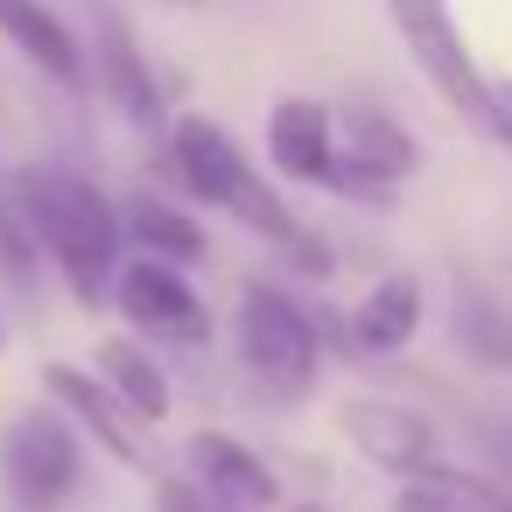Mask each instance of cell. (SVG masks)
Wrapping results in <instances>:
<instances>
[{"label":"cell","mask_w":512,"mask_h":512,"mask_svg":"<svg viewBox=\"0 0 512 512\" xmlns=\"http://www.w3.org/2000/svg\"><path fill=\"white\" fill-rule=\"evenodd\" d=\"M169 162H176V176H183V190L197 197V204H211V211H232L246 232H260V239H274L281 253H295L309 274H330V246L281 204V190L260 176V162L218 127V120H204V113H183L176 127H169Z\"/></svg>","instance_id":"cell-1"},{"label":"cell","mask_w":512,"mask_h":512,"mask_svg":"<svg viewBox=\"0 0 512 512\" xmlns=\"http://www.w3.org/2000/svg\"><path fill=\"white\" fill-rule=\"evenodd\" d=\"M15 190H22L29 218H36L43 253L64 267L71 295L99 302L120 281V239H127V225L106 204V190L85 183V176H71V169H29V176H15Z\"/></svg>","instance_id":"cell-2"},{"label":"cell","mask_w":512,"mask_h":512,"mask_svg":"<svg viewBox=\"0 0 512 512\" xmlns=\"http://www.w3.org/2000/svg\"><path fill=\"white\" fill-rule=\"evenodd\" d=\"M232 351L246 365V379L274 400H302L316 386V365H323V337H316V316L274 288V281H246L239 288V309H232Z\"/></svg>","instance_id":"cell-3"},{"label":"cell","mask_w":512,"mask_h":512,"mask_svg":"<svg viewBox=\"0 0 512 512\" xmlns=\"http://www.w3.org/2000/svg\"><path fill=\"white\" fill-rule=\"evenodd\" d=\"M386 15H393V29H400V43H407L414 71L435 85V99H442L456 120H470L477 134H491V78L477 71L463 29H456V15H449V0H386Z\"/></svg>","instance_id":"cell-4"},{"label":"cell","mask_w":512,"mask_h":512,"mask_svg":"<svg viewBox=\"0 0 512 512\" xmlns=\"http://www.w3.org/2000/svg\"><path fill=\"white\" fill-rule=\"evenodd\" d=\"M0 484L15 491V505L43 512L57 498H71L78 484V428L64 407H22L8 428H0Z\"/></svg>","instance_id":"cell-5"},{"label":"cell","mask_w":512,"mask_h":512,"mask_svg":"<svg viewBox=\"0 0 512 512\" xmlns=\"http://www.w3.org/2000/svg\"><path fill=\"white\" fill-rule=\"evenodd\" d=\"M337 428H344V442H351L372 470H393L400 484L421 477V470H435V456H442L435 421H428L421 407H407V400H386V393L344 400V407H337Z\"/></svg>","instance_id":"cell-6"},{"label":"cell","mask_w":512,"mask_h":512,"mask_svg":"<svg viewBox=\"0 0 512 512\" xmlns=\"http://www.w3.org/2000/svg\"><path fill=\"white\" fill-rule=\"evenodd\" d=\"M414 134L400 120H386L379 106H344L337 113V169H344V197H386L400 176H414Z\"/></svg>","instance_id":"cell-7"},{"label":"cell","mask_w":512,"mask_h":512,"mask_svg":"<svg viewBox=\"0 0 512 512\" xmlns=\"http://www.w3.org/2000/svg\"><path fill=\"white\" fill-rule=\"evenodd\" d=\"M113 309L134 330H148V337H176V344H204L211 337V316H204L197 288L169 260H127L120 281H113Z\"/></svg>","instance_id":"cell-8"},{"label":"cell","mask_w":512,"mask_h":512,"mask_svg":"<svg viewBox=\"0 0 512 512\" xmlns=\"http://www.w3.org/2000/svg\"><path fill=\"white\" fill-rule=\"evenodd\" d=\"M267 162L288 183L337 190L344 183V169H337V106H323V99H281L267 113Z\"/></svg>","instance_id":"cell-9"},{"label":"cell","mask_w":512,"mask_h":512,"mask_svg":"<svg viewBox=\"0 0 512 512\" xmlns=\"http://www.w3.org/2000/svg\"><path fill=\"white\" fill-rule=\"evenodd\" d=\"M190 484L218 505V512H274L281 505V484L274 470L225 428H197L190 435Z\"/></svg>","instance_id":"cell-10"},{"label":"cell","mask_w":512,"mask_h":512,"mask_svg":"<svg viewBox=\"0 0 512 512\" xmlns=\"http://www.w3.org/2000/svg\"><path fill=\"white\" fill-rule=\"evenodd\" d=\"M43 393H50V407H64V414H71V428L99 435L120 463H141L134 414L120 407V393H113L99 372H85V365H71V358H50V365H43Z\"/></svg>","instance_id":"cell-11"},{"label":"cell","mask_w":512,"mask_h":512,"mask_svg":"<svg viewBox=\"0 0 512 512\" xmlns=\"http://www.w3.org/2000/svg\"><path fill=\"white\" fill-rule=\"evenodd\" d=\"M421 330V281L414 274H386L379 288L358 295V309L344 316V344L365 351V358H393L407 351Z\"/></svg>","instance_id":"cell-12"},{"label":"cell","mask_w":512,"mask_h":512,"mask_svg":"<svg viewBox=\"0 0 512 512\" xmlns=\"http://www.w3.org/2000/svg\"><path fill=\"white\" fill-rule=\"evenodd\" d=\"M449 337L470 365L512 372V309L484 288V281H456L449 288Z\"/></svg>","instance_id":"cell-13"},{"label":"cell","mask_w":512,"mask_h":512,"mask_svg":"<svg viewBox=\"0 0 512 512\" xmlns=\"http://www.w3.org/2000/svg\"><path fill=\"white\" fill-rule=\"evenodd\" d=\"M0 36H8V43H15L29 64H43L50 78H64V85L85 71L78 36H71V29H64V22L43 8V0H0Z\"/></svg>","instance_id":"cell-14"},{"label":"cell","mask_w":512,"mask_h":512,"mask_svg":"<svg viewBox=\"0 0 512 512\" xmlns=\"http://www.w3.org/2000/svg\"><path fill=\"white\" fill-rule=\"evenodd\" d=\"M393 512H512V491L491 484V477H477V470L435 463V470H421V477L400 484Z\"/></svg>","instance_id":"cell-15"},{"label":"cell","mask_w":512,"mask_h":512,"mask_svg":"<svg viewBox=\"0 0 512 512\" xmlns=\"http://www.w3.org/2000/svg\"><path fill=\"white\" fill-rule=\"evenodd\" d=\"M92 372L120 393V407H127L134 421H162V414H169V379H162V365H155L134 337H106Z\"/></svg>","instance_id":"cell-16"},{"label":"cell","mask_w":512,"mask_h":512,"mask_svg":"<svg viewBox=\"0 0 512 512\" xmlns=\"http://www.w3.org/2000/svg\"><path fill=\"white\" fill-rule=\"evenodd\" d=\"M120 225H127V239H141V260H169V267H183V260L204 253V225L183 218V211L162 204V197H134V204L120 211Z\"/></svg>","instance_id":"cell-17"},{"label":"cell","mask_w":512,"mask_h":512,"mask_svg":"<svg viewBox=\"0 0 512 512\" xmlns=\"http://www.w3.org/2000/svg\"><path fill=\"white\" fill-rule=\"evenodd\" d=\"M99 64H106V92L148 127V120H162V92H155V78H148V64H141V50H134V36L120 29V22H106V50H99Z\"/></svg>","instance_id":"cell-18"},{"label":"cell","mask_w":512,"mask_h":512,"mask_svg":"<svg viewBox=\"0 0 512 512\" xmlns=\"http://www.w3.org/2000/svg\"><path fill=\"white\" fill-rule=\"evenodd\" d=\"M43 260V239H36V218L15 190V176H0V267H8V281H29Z\"/></svg>","instance_id":"cell-19"},{"label":"cell","mask_w":512,"mask_h":512,"mask_svg":"<svg viewBox=\"0 0 512 512\" xmlns=\"http://www.w3.org/2000/svg\"><path fill=\"white\" fill-rule=\"evenodd\" d=\"M155 512H218L190 477H155Z\"/></svg>","instance_id":"cell-20"},{"label":"cell","mask_w":512,"mask_h":512,"mask_svg":"<svg viewBox=\"0 0 512 512\" xmlns=\"http://www.w3.org/2000/svg\"><path fill=\"white\" fill-rule=\"evenodd\" d=\"M491 141L512 155V78H498V85H491Z\"/></svg>","instance_id":"cell-21"},{"label":"cell","mask_w":512,"mask_h":512,"mask_svg":"<svg viewBox=\"0 0 512 512\" xmlns=\"http://www.w3.org/2000/svg\"><path fill=\"white\" fill-rule=\"evenodd\" d=\"M295 512H316V505H295Z\"/></svg>","instance_id":"cell-22"}]
</instances>
